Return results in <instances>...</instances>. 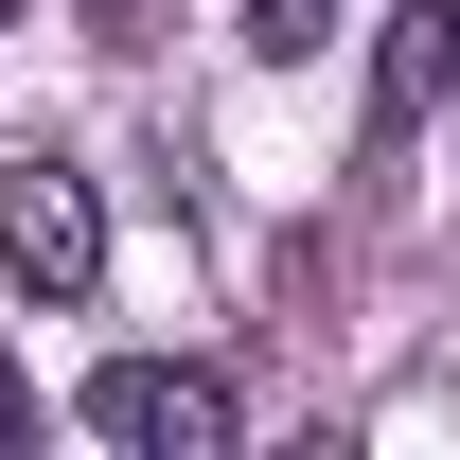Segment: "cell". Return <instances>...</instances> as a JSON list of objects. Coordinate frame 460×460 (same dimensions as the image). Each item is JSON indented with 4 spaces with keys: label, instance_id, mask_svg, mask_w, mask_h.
I'll list each match as a JSON object with an SVG mask.
<instances>
[{
    "label": "cell",
    "instance_id": "obj_1",
    "mask_svg": "<svg viewBox=\"0 0 460 460\" xmlns=\"http://www.w3.org/2000/svg\"><path fill=\"white\" fill-rule=\"evenodd\" d=\"M89 425H107L124 460H230L248 443L230 372H195V354H107V372H89Z\"/></svg>",
    "mask_w": 460,
    "mask_h": 460
},
{
    "label": "cell",
    "instance_id": "obj_2",
    "mask_svg": "<svg viewBox=\"0 0 460 460\" xmlns=\"http://www.w3.org/2000/svg\"><path fill=\"white\" fill-rule=\"evenodd\" d=\"M0 266H18L36 301H89V284H107V213H89L71 160H0Z\"/></svg>",
    "mask_w": 460,
    "mask_h": 460
},
{
    "label": "cell",
    "instance_id": "obj_3",
    "mask_svg": "<svg viewBox=\"0 0 460 460\" xmlns=\"http://www.w3.org/2000/svg\"><path fill=\"white\" fill-rule=\"evenodd\" d=\"M460 89V0H390V36H372V160H407Z\"/></svg>",
    "mask_w": 460,
    "mask_h": 460
},
{
    "label": "cell",
    "instance_id": "obj_4",
    "mask_svg": "<svg viewBox=\"0 0 460 460\" xmlns=\"http://www.w3.org/2000/svg\"><path fill=\"white\" fill-rule=\"evenodd\" d=\"M230 36H248V54H266V71H301V54H319V36H337V0H230Z\"/></svg>",
    "mask_w": 460,
    "mask_h": 460
},
{
    "label": "cell",
    "instance_id": "obj_5",
    "mask_svg": "<svg viewBox=\"0 0 460 460\" xmlns=\"http://www.w3.org/2000/svg\"><path fill=\"white\" fill-rule=\"evenodd\" d=\"M0 443H36V390H18V372H0Z\"/></svg>",
    "mask_w": 460,
    "mask_h": 460
},
{
    "label": "cell",
    "instance_id": "obj_6",
    "mask_svg": "<svg viewBox=\"0 0 460 460\" xmlns=\"http://www.w3.org/2000/svg\"><path fill=\"white\" fill-rule=\"evenodd\" d=\"M0 18H18V0H0Z\"/></svg>",
    "mask_w": 460,
    "mask_h": 460
}]
</instances>
